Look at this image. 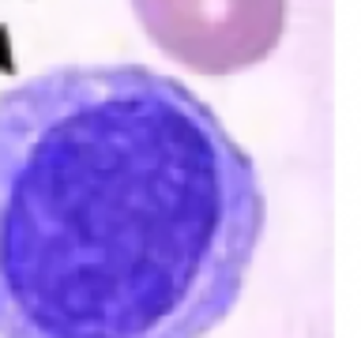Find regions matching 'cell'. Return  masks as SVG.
Masks as SVG:
<instances>
[{
  "label": "cell",
  "mask_w": 361,
  "mask_h": 338,
  "mask_svg": "<svg viewBox=\"0 0 361 338\" xmlns=\"http://www.w3.org/2000/svg\"><path fill=\"white\" fill-rule=\"evenodd\" d=\"M264 225L252 154L180 79L61 64L0 90V338H207Z\"/></svg>",
  "instance_id": "cell-1"
},
{
  "label": "cell",
  "mask_w": 361,
  "mask_h": 338,
  "mask_svg": "<svg viewBox=\"0 0 361 338\" xmlns=\"http://www.w3.org/2000/svg\"><path fill=\"white\" fill-rule=\"evenodd\" d=\"M132 11L158 53L211 79L264 64L286 30V0H132Z\"/></svg>",
  "instance_id": "cell-2"
}]
</instances>
